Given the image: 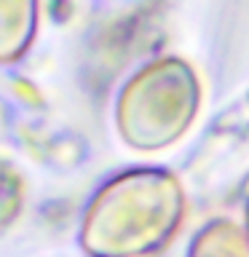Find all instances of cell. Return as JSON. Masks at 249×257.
I'll return each instance as SVG.
<instances>
[{
    "mask_svg": "<svg viewBox=\"0 0 249 257\" xmlns=\"http://www.w3.org/2000/svg\"><path fill=\"white\" fill-rule=\"evenodd\" d=\"M180 214L166 174L132 169L94 193L80 217L78 244L88 257H145L164 244Z\"/></svg>",
    "mask_w": 249,
    "mask_h": 257,
    "instance_id": "cell-1",
    "label": "cell"
},
{
    "mask_svg": "<svg viewBox=\"0 0 249 257\" xmlns=\"http://www.w3.org/2000/svg\"><path fill=\"white\" fill-rule=\"evenodd\" d=\"M190 112V80L177 62H156L129 80L115 104L120 137L140 150L166 145Z\"/></svg>",
    "mask_w": 249,
    "mask_h": 257,
    "instance_id": "cell-2",
    "label": "cell"
},
{
    "mask_svg": "<svg viewBox=\"0 0 249 257\" xmlns=\"http://www.w3.org/2000/svg\"><path fill=\"white\" fill-rule=\"evenodd\" d=\"M38 30V0H0V64L19 62Z\"/></svg>",
    "mask_w": 249,
    "mask_h": 257,
    "instance_id": "cell-3",
    "label": "cell"
}]
</instances>
